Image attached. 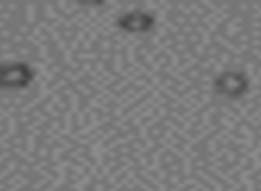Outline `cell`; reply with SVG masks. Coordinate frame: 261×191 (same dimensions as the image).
Wrapping results in <instances>:
<instances>
[{
  "instance_id": "obj_1",
  "label": "cell",
  "mask_w": 261,
  "mask_h": 191,
  "mask_svg": "<svg viewBox=\"0 0 261 191\" xmlns=\"http://www.w3.org/2000/svg\"><path fill=\"white\" fill-rule=\"evenodd\" d=\"M250 79L245 72H224L215 80V90L222 97L240 98L249 91Z\"/></svg>"
}]
</instances>
